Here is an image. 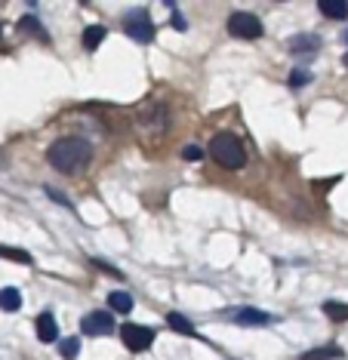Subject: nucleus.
<instances>
[{"instance_id": "obj_1", "label": "nucleus", "mask_w": 348, "mask_h": 360, "mask_svg": "<svg viewBox=\"0 0 348 360\" xmlns=\"http://www.w3.org/2000/svg\"><path fill=\"white\" fill-rule=\"evenodd\" d=\"M46 158H49V163H53L59 173H68V176H74V173H84L87 169V163H89V158H93V148L84 142V139H59V142H53V148L46 151Z\"/></svg>"}, {"instance_id": "obj_2", "label": "nucleus", "mask_w": 348, "mask_h": 360, "mask_svg": "<svg viewBox=\"0 0 348 360\" xmlns=\"http://www.w3.org/2000/svg\"><path fill=\"white\" fill-rule=\"evenodd\" d=\"M210 154H213V160L219 163V167H225V169H240L247 163V151H244V145L237 142V136H231V133H219V136H213V142H210Z\"/></svg>"}, {"instance_id": "obj_3", "label": "nucleus", "mask_w": 348, "mask_h": 360, "mask_svg": "<svg viewBox=\"0 0 348 360\" xmlns=\"http://www.w3.org/2000/svg\"><path fill=\"white\" fill-rule=\"evenodd\" d=\"M123 28H127V34H130L132 40H139V44H148V40L154 37L151 15H148L145 6H139V10L127 13V19H123Z\"/></svg>"}, {"instance_id": "obj_4", "label": "nucleus", "mask_w": 348, "mask_h": 360, "mask_svg": "<svg viewBox=\"0 0 348 360\" xmlns=\"http://www.w3.org/2000/svg\"><path fill=\"white\" fill-rule=\"evenodd\" d=\"M228 31L235 37H240V40H256V37H262V22L256 19V15H250V13H231Z\"/></svg>"}, {"instance_id": "obj_5", "label": "nucleus", "mask_w": 348, "mask_h": 360, "mask_svg": "<svg viewBox=\"0 0 348 360\" xmlns=\"http://www.w3.org/2000/svg\"><path fill=\"white\" fill-rule=\"evenodd\" d=\"M120 339L130 351H145L148 345L154 342V330L151 326H142V323H123L120 326Z\"/></svg>"}, {"instance_id": "obj_6", "label": "nucleus", "mask_w": 348, "mask_h": 360, "mask_svg": "<svg viewBox=\"0 0 348 360\" xmlns=\"http://www.w3.org/2000/svg\"><path fill=\"white\" fill-rule=\"evenodd\" d=\"M80 326H84L87 335H108L114 330V321H111L108 311H89Z\"/></svg>"}, {"instance_id": "obj_7", "label": "nucleus", "mask_w": 348, "mask_h": 360, "mask_svg": "<svg viewBox=\"0 0 348 360\" xmlns=\"http://www.w3.org/2000/svg\"><path fill=\"white\" fill-rule=\"evenodd\" d=\"M231 321L237 326H265V323H271V314L256 311V308H237V311H231Z\"/></svg>"}, {"instance_id": "obj_8", "label": "nucleus", "mask_w": 348, "mask_h": 360, "mask_svg": "<svg viewBox=\"0 0 348 360\" xmlns=\"http://www.w3.org/2000/svg\"><path fill=\"white\" fill-rule=\"evenodd\" d=\"M37 339L40 342H56L59 339V323H56V317L44 311V314L37 317Z\"/></svg>"}, {"instance_id": "obj_9", "label": "nucleus", "mask_w": 348, "mask_h": 360, "mask_svg": "<svg viewBox=\"0 0 348 360\" xmlns=\"http://www.w3.org/2000/svg\"><path fill=\"white\" fill-rule=\"evenodd\" d=\"M318 6L327 19H345L348 15V0H321Z\"/></svg>"}, {"instance_id": "obj_10", "label": "nucleus", "mask_w": 348, "mask_h": 360, "mask_svg": "<svg viewBox=\"0 0 348 360\" xmlns=\"http://www.w3.org/2000/svg\"><path fill=\"white\" fill-rule=\"evenodd\" d=\"M339 357H342V348H339V345H324V348L305 351L299 360H339Z\"/></svg>"}, {"instance_id": "obj_11", "label": "nucleus", "mask_w": 348, "mask_h": 360, "mask_svg": "<svg viewBox=\"0 0 348 360\" xmlns=\"http://www.w3.org/2000/svg\"><path fill=\"white\" fill-rule=\"evenodd\" d=\"M318 46H321V40L311 37V34H299V37L290 40V50H293V53H314Z\"/></svg>"}, {"instance_id": "obj_12", "label": "nucleus", "mask_w": 348, "mask_h": 360, "mask_svg": "<svg viewBox=\"0 0 348 360\" xmlns=\"http://www.w3.org/2000/svg\"><path fill=\"white\" fill-rule=\"evenodd\" d=\"M142 120L145 124H157V127H167V108L163 105H151V108H142Z\"/></svg>"}, {"instance_id": "obj_13", "label": "nucleus", "mask_w": 348, "mask_h": 360, "mask_svg": "<svg viewBox=\"0 0 348 360\" xmlns=\"http://www.w3.org/2000/svg\"><path fill=\"white\" fill-rule=\"evenodd\" d=\"M108 305H111L114 311H120V314H130V311H132V296H130V292L114 290L111 296H108Z\"/></svg>"}, {"instance_id": "obj_14", "label": "nucleus", "mask_w": 348, "mask_h": 360, "mask_svg": "<svg viewBox=\"0 0 348 360\" xmlns=\"http://www.w3.org/2000/svg\"><path fill=\"white\" fill-rule=\"evenodd\" d=\"M19 305H22L19 290H13V286L0 290V308H4V311H19Z\"/></svg>"}, {"instance_id": "obj_15", "label": "nucleus", "mask_w": 348, "mask_h": 360, "mask_svg": "<svg viewBox=\"0 0 348 360\" xmlns=\"http://www.w3.org/2000/svg\"><path fill=\"white\" fill-rule=\"evenodd\" d=\"M102 40H105V28H102V25H89V28L84 31V50L93 53L96 46L102 44Z\"/></svg>"}, {"instance_id": "obj_16", "label": "nucleus", "mask_w": 348, "mask_h": 360, "mask_svg": "<svg viewBox=\"0 0 348 360\" xmlns=\"http://www.w3.org/2000/svg\"><path fill=\"white\" fill-rule=\"evenodd\" d=\"M324 314L330 317V321H348V305H342V302H324Z\"/></svg>"}, {"instance_id": "obj_17", "label": "nucleus", "mask_w": 348, "mask_h": 360, "mask_svg": "<svg viewBox=\"0 0 348 360\" xmlns=\"http://www.w3.org/2000/svg\"><path fill=\"white\" fill-rule=\"evenodd\" d=\"M0 259H13V262H19V265H31V259L25 250H15V247H0Z\"/></svg>"}, {"instance_id": "obj_18", "label": "nucleus", "mask_w": 348, "mask_h": 360, "mask_svg": "<svg viewBox=\"0 0 348 360\" xmlns=\"http://www.w3.org/2000/svg\"><path fill=\"white\" fill-rule=\"evenodd\" d=\"M59 351H62L65 360H74V357H77V351H80V339H77V335H71V339H62L59 342Z\"/></svg>"}, {"instance_id": "obj_19", "label": "nucleus", "mask_w": 348, "mask_h": 360, "mask_svg": "<svg viewBox=\"0 0 348 360\" xmlns=\"http://www.w3.org/2000/svg\"><path fill=\"white\" fill-rule=\"evenodd\" d=\"M167 323H170L176 333H182V335H194V326L188 323L182 314H170V317H167Z\"/></svg>"}, {"instance_id": "obj_20", "label": "nucleus", "mask_w": 348, "mask_h": 360, "mask_svg": "<svg viewBox=\"0 0 348 360\" xmlns=\"http://www.w3.org/2000/svg\"><path fill=\"white\" fill-rule=\"evenodd\" d=\"M19 28H22V31H31V34H35V37H40V40H46L44 28H40V22H37V19H31V15H25V19L19 22Z\"/></svg>"}, {"instance_id": "obj_21", "label": "nucleus", "mask_w": 348, "mask_h": 360, "mask_svg": "<svg viewBox=\"0 0 348 360\" xmlns=\"http://www.w3.org/2000/svg\"><path fill=\"white\" fill-rule=\"evenodd\" d=\"M309 80H311L309 71H299V68H296L293 75H290V86H305V84H309Z\"/></svg>"}, {"instance_id": "obj_22", "label": "nucleus", "mask_w": 348, "mask_h": 360, "mask_svg": "<svg viewBox=\"0 0 348 360\" xmlns=\"http://www.w3.org/2000/svg\"><path fill=\"white\" fill-rule=\"evenodd\" d=\"M182 158H185V160H201V158H204V151L197 148V145H188V148L182 151Z\"/></svg>"}, {"instance_id": "obj_23", "label": "nucleus", "mask_w": 348, "mask_h": 360, "mask_svg": "<svg viewBox=\"0 0 348 360\" xmlns=\"http://www.w3.org/2000/svg\"><path fill=\"white\" fill-rule=\"evenodd\" d=\"M170 22H173V28H179V31H185V15H182L179 10H176V13H173V19H170Z\"/></svg>"}, {"instance_id": "obj_24", "label": "nucleus", "mask_w": 348, "mask_h": 360, "mask_svg": "<svg viewBox=\"0 0 348 360\" xmlns=\"http://www.w3.org/2000/svg\"><path fill=\"white\" fill-rule=\"evenodd\" d=\"M345 65H348V56H345Z\"/></svg>"}, {"instance_id": "obj_25", "label": "nucleus", "mask_w": 348, "mask_h": 360, "mask_svg": "<svg viewBox=\"0 0 348 360\" xmlns=\"http://www.w3.org/2000/svg\"><path fill=\"white\" fill-rule=\"evenodd\" d=\"M345 40H348V31H345Z\"/></svg>"}]
</instances>
